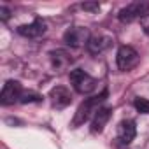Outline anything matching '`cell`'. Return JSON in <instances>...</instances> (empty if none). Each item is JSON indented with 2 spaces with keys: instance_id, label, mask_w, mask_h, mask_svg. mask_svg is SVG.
<instances>
[{
  "instance_id": "6da1fadb",
  "label": "cell",
  "mask_w": 149,
  "mask_h": 149,
  "mask_svg": "<svg viewBox=\"0 0 149 149\" xmlns=\"http://www.w3.org/2000/svg\"><path fill=\"white\" fill-rule=\"evenodd\" d=\"M107 95H109V91L104 90L100 95L91 97V98H86V100L77 107V112H76V116H74V119H72V126L76 128V126H79V125H84L91 116H95L97 111L100 109V104L105 102Z\"/></svg>"
},
{
  "instance_id": "7a4b0ae2",
  "label": "cell",
  "mask_w": 149,
  "mask_h": 149,
  "mask_svg": "<svg viewBox=\"0 0 149 149\" xmlns=\"http://www.w3.org/2000/svg\"><path fill=\"white\" fill-rule=\"evenodd\" d=\"M68 77H70L72 88L76 90L77 93H81V95H90L97 88V79H93L90 74H86L81 68H74Z\"/></svg>"
},
{
  "instance_id": "3957f363",
  "label": "cell",
  "mask_w": 149,
  "mask_h": 149,
  "mask_svg": "<svg viewBox=\"0 0 149 149\" xmlns=\"http://www.w3.org/2000/svg\"><path fill=\"white\" fill-rule=\"evenodd\" d=\"M147 13H149V2L137 0V2H132V4H128L126 7H123V9L119 11L118 18H119L121 23H132V21L137 19V18L142 19L144 16H147Z\"/></svg>"
},
{
  "instance_id": "277c9868",
  "label": "cell",
  "mask_w": 149,
  "mask_h": 149,
  "mask_svg": "<svg viewBox=\"0 0 149 149\" xmlns=\"http://www.w3.org/2000/svg\"><path fill=\"white\" fill-rule=\"evenodd\" d=\"M139 53L132 46H121L116 53V63L121 70H132L133 67L139 65Z\"/></svg>"
},
{
  "instance_id": "5b68a950",
  "label": "cell",
  "mask_w": 149,
  "mask_h": 149,
  "mask_svg": "<svg viewBox=\"0 0 149 149\" xmlns=\"http://www.w3.org/2000/svg\"><path fill=\"white\" fill-rule=\"evenodd\" d=\"M90 30L88 28H83V26H70L65 33H63V40L67 46L70 47H81V46H86L88 40H90Z\"/></svg>"
},
{
  "instance_id": "8992f818",
  "label": "cell",
  "mask_w": 149,
  "mask_h": 149,
  "mask_svg": "<svg viewBox=\"0 0 149 149\" xmlns=\"http://www.w3.org/2000/svg\"><path fill=\"white\" fill-rule=\"evenodd\" d=\"M23 97V90L21 84L18 81H7L2 88V93H0V104L2 105H11L14 102H19Z\"/></svg>"
},
{
  "instance_id": "52a82bcc",
  "label": "cell",
  "mask_w": 149,
  "mask_h": 149,
  "mask_svg": "<svg viewBox=\"0 0 149 149\" xmlns=\"http://www.w3.org/2000/svg\"><path fill=\"white\" fill-rule=\"evenodd\" d=\"M49 98H51L53 105L58 107V109H63V107H67V105L72 102V95H70V91H68L65 86H56V88H53V90L49 91Z\"/></svg>"
},
{
  "instance_id": "ba28073f",
  "label": "cell",
  "mask_w": 149,
  "mask_h": 149,
  "mask_svg": "<svg viewBox=\"0 0 149 149\" xmlns=\"http://www.w3.org/2000/svg\"><path fill=\"white\" fill-rule=\"evenodd\" d=\"M46 30H47V28H46V23H44L42 19H35V21L30 23V25L19 26V28H18V33L23 35V37H28V39H37V37L44 35Z\"/></svg>"
},
{
  "instance_id": "9c48e42d",
  "label": "cell",
  "mask_w": 149,
  "mask_h": 149,
  "mask_svg": "<svg viewBox=\"0 0 149 149\" xmlns=\"http://www.w3.org/2000/svg\"><path fill=\"white\" fill-rule=\"evenodd\" d=\"M111 42H112V39L109 35H91L88 44H86V49L91 54H100L111 46Z\"/></svg>"
},
{
  "instance_id": "30bf717a",
  "label": "cell",
  "mask_w": 149,
  "mask_h": 149,
  "mask_svg": "<svg viewBox=\"0 0 149 149\" xmlns=\"http://www.w3.org/2000/svg\"><path fill=\"white\" fill-rule=\"evenodd\" d=\"M135 133H137V128H135L133 121L126 119V121L119 123V126H118V139L121 140V144H130L135 139Z\"/></svg>"
},
{
  "instance_id": "8fae6325",
  "label": "cell",
  "mask_w": 149,
  "mask_h": 149,
  "mask_svg": "<svg viewBox=\"0 0 149 149\" xmlns=\"http://www.w3.org/2000/svg\"><path fill=\"white\" fill-rule=\"evenodd\" d=\"M111 109L109 107H100L98 111H97V114L93 116V121H91V132L93 133H100V132H104V128H105V125H107V121H109V118H111Z\"/></svg>"
},
{
  "instance_id": "7c38bea8",
  "label": "cell",
  "mask_w": 149,
  "mask_h": 149,
  "mask_svg": "<svg viewBox=\"0 0 149 149\" xmlns=\"http://www.w3.org/2000/svg\"><path fill=\"white\" fill-rule=\"evenodd\" d=\"M51 61H53V67H54V68H65V67L72 61V58L68 56L67 51L56 49V51H51Z\"/></svg>"
},
{
  "instance_id": "4fadbf2b",
  "label": "cell",
  "mask_w": 149,
  "mask_h": 149,
  "mask_svg": "<svg viewBox=\"0 0 149 149\" xmlns=\"http://www.w3.org/2000/svg\"><path fill=\"white\" fill-rule=\"evenodd\" d=\"M133 105H135V109L140 112V114H149V100L147 98H135V102H133Z\"/></svg>"
},
{
  "instance_id": "5bb4252c",
  "label": "cell",
  "mask_w": 149,
  "mask_h": 149,
  "mask_svg": "<svg viewBox=\"0 0 149 149\" xmlns=\"http://www.w3.org/2000/svg\"><path fill=\"white\" fill-rule=\"evenodd\" d=\"M40 95H35V93H25L23 97H21V104H28V102H40Z\"/></svg>"
},
{
  "instance_id": "9a60e30c",
  "label": "cell",
  "mask_w": 149,
  "mask_h": 149,
  "mask_svg": "<svg viewBox=\"0 0 149 149\" xmlns=\"http://www.w3.org/2000/svg\"><path fill=\"white\" fill-rule=\"evenodd\" d=\"M83 9L88 11V13H97V11H100V4L98 2H84Z\"/></svg>"
},
{
  "instance_id": "2e32d148",
  "label": "cell",
  "mask_w": 149,
  "mask_h": 149,
  "mask_svg": "<svg viewBox=\"0 0 149 149\" xmlns=\"http://www.w3.org/2000/svg\"><path fill=\"white\" fill-rule=\"evenodd\" d=\"M140 26H142L144 33H146V35H149V14H147V16H144V18L140 19Z\"/></svg>"
},
{
  "instance_id": "e0dca14e",
  "label": "cell",
  "mask_w": 149,
  "mask_h": 149,
  "mask_svg": "<svg viewBox=\"0 0 149 149\" xmlns=\"http://www.w3.org/2000/svg\"><path fill=\"white\" fill-rule=\"evenodd\" d=\"M9 16H11L9 9L2 6V7H0V18H2V21H7V19H9Z\"/></svg>"
}]
</instances>
